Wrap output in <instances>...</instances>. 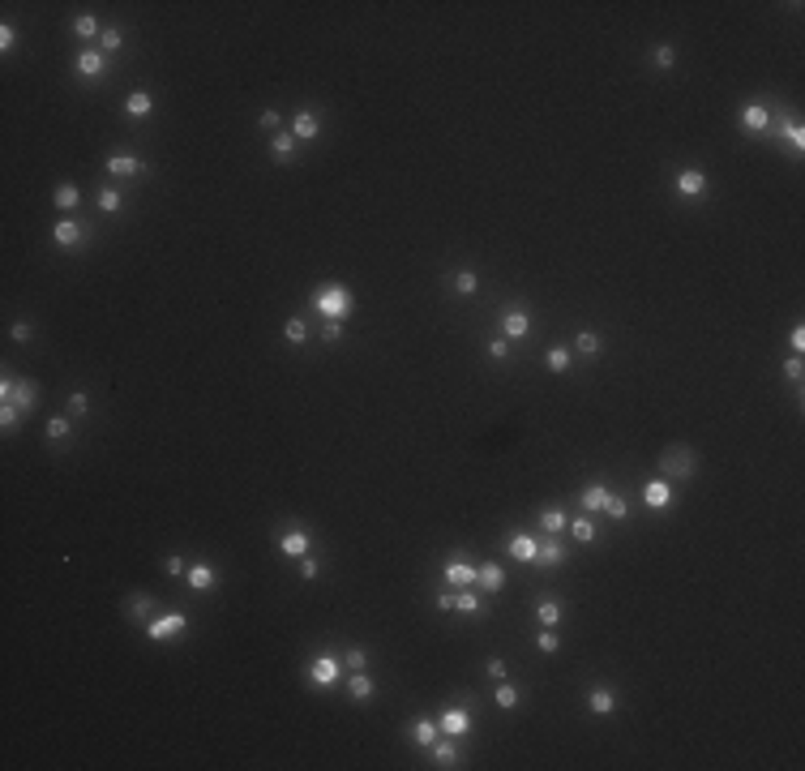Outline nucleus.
<instances>
[{
	"label": "nucleus",
	"instance_id": "1",
	"mask_svg": "<svg viewBox=\"0 0 805 771\" xmlns=\"http://www.w3.org/2000/svg\"><path fill=\"white\" fill-rule=\"evenodd\" d=\"M351 287L347 283H321L317 291H313V309L325 317V321H347L351 317Z\"/></svg>",
	"mask_w": 805,
	"mask_h": 771
},
{
	"label": "nucleus",
	"instance_id": "2",
	"mask_svg": "<svg viewBox=\"0 0 805 771\" xmlns=\"http://www.w3.org/2000/svg\"><path fill=\"white\" fill-rule=\"evenodd\" d=\"M35 399H39V390H35V382L26 378V382H17V378H0V403H13L17 412H31L35 407Z\"/></svg>",
	"mask_w": 805,
	"mask_h": 771
},
{
	"label": "nucleus",
	"instance_id": "3",
	"mask_svg": "<svg viewBox=\"0 0 805 771\" xmlns=\"http://www.w3.org/2000/svg\"><path fill=\"white\" fill-rule=\"evenodd\" d=\"M339 677H343V656H330V652L313 656V664H309V681L313 686H339Z\"/></svg>",
	"mask_w": 805,
	"mask_h": 771
},
{
	"label": "nucleus",
	"instance_id": "4",
	"mask_svg": "<svg viewBox=\"0 0 805 771\" xmlns=\"http://www.w3.org/2000/svg\"><path fill=\"white\" fill-rule=\"evenodd\" d=\"M185 626H189L185 613H159V617H150L146 634L155 638V643H167V638H176V634H185Z\"/></svg>",
	"mask_w": 805,
	"mask_h": 771
},
{
	"label": "nucleus",
	"instance_id": "5",
	"mask_svg": "<svg viewBox=\"0 0 805 771\" xmlns=\"http://www.w3.org/2000/svg\"><path fill=\"white\" fill-rule=\"evenodd\" d=\"M660 471H664V480H686L690 471H694V455L686 450V446H672V450H664V459H660Z\"/></svg>",
	"mask_w": 805,
	"mask_h": 771
},
{
	"label": "nucleus",
	"instance_id": "6",
	"mask_svg": "<svg viewBox=\"0 0 805 771\" xmlns=\"http://www.w3.org/2000/svg\"><path fill=\"white\" fill-rule=\"evenodd\" d=\"M672 497H677V489H672V480H664V476L643 484V506H651V510H668Z\"/></svg>",
	"mask_w": 805,
	"mask_h": 771
},
{
	"label": "nucleus",
	"instance_id": "7",
	"mask_svg": "<svg viewBox=\"0 0 805 771\" xmlns=\"http://www.w3.org/2000/svg\"><path fill=\"white\" fill-rule=\"evenodd\" d=\"M536 553H540V540L527 536V532H518V536L506 540V557H514V561H523V566H536Z\"/></svg>",
	"mask_w": 805,
	"mask_h": 771
},
{
	"label": "nucleus",
	"instance_id": "8",
	"mask_svg": "<svg viewBox=\"0 0 805 771\" xmlns=\"http://www.w3.org/2000/svg\"><path fill=\"white\" fill-rule=\"evenodd\" d=\"M437 725H441L446 737H467V733H471V711H467V707H446V711L437 715Z\"/></svg>",
	"mask_w": 805,
	"mask_h": 771
},
{
	"label": "nucleus",
	"instance_id": "9",
	"mask_svg": "<svg viewBox=\"0 0 805 771\" xmlns=\"http://www.w3.org/2000/svg\"><path fill=\"white\" fill-rule=\"evenodd\" d=\"M677 193H681V197H702V193H707L711 189V180H707V171H698V167H686V171H677Z\"/></svg>",
	"mask_w": 805,
	"mask_h": 771
},
{
	"label": "nucleus",
	"instance_id": "10",
	"mask_svg": "<svg viewBox=\"0 0 805 771\" xmlns=\"http://www.w3.org/2000/svg\"><path fill=\"white\" fill-rule=\"evenodd\" d=\"M737 124H741L745 133H767V129H771V112H767L763 103H745L741 116H737Z\"/></svg>",
	"mask_w": 805,
	"mask_h": 771
},
{
	"label": "nucleus",
	"instance_id": "11",
	"mask_svg": "<svg viewBox=\"0 0 805 771\" xmlns=\"http://www.w3.org/2000/svg\"><path fill=\"white\" fill-rule=\"evenodd\" d=\"M527 330H532V317H527V309H506L501 313V339H523Z\"/></svg>",
	"mask_w": 805,
	"mask_h": 771
},
{
	"label": "nucleus",
	"instance_id": "12",
	"mask_svg": "<svg viewBox=\"0 0 805 771\" xmlns=\"http://www.w3.org/2000/svg\"><path fill=\"white\" fill-rule=\"evenodd\" d=\"M78 73H82V78H103V73H108V56L103 52H99V47H82V52H78Z\"/></svg>",
	"mask_w": 805,
	"mask_h": 771
},
{
	"label": "nucleus",
	"instance_id": "13",
	"mask_svg": "<svg viewBox=\"0 0 805 771\" xmlns=\"http://www.w3.org/2000/svg\"><path fill=\"white\" fill-rule=\"evenodd\" d=\"M291 133H296V142H313V137L321 133V120H317V112L300 108V112L291 116Z\"/></svg>",
	"mask_w": 805,
	"mask_h": 771
},
{
	"label": "nucleus",
	"instance_id": "14",
	"mask_svg": "<svg viewBox=\"0 0 805 771\" xmlns=\"http://www.w3.org/2000/svg\"><path fill=\"white\" fill-rule=\"evenodd\" d=\"M279 549H283V557H305L309 549H313V540H309V532L305 527H291V532H283V540H279Z\"/></svg>",
	"mask_w": 805,
	"mask_h": 771
},
{
	"label": "nucleus",
	"instance_id": "15",
	"mask_svg": "<svg viewBox=\"0 0 805 771\" xmlns=\"http://www.w3.org/2000/svg\"><path fill=\"white\" fill-rule=\"evenodd\" d=\"M82 236H86V232H82V223H78V219H60L56 228H52V240H56L60 248H78V244H82Z\"/></svg>",
	"mask_w": 805,
	"mask_h": 771
},
{
	"label": "nucleus",
	"instance_id": "16",
	"mask_svg": "<svg viewBox=\"0 0 805 771\" xmlns=\"http://www.w3.org/2000/svg\"><path fill=\"white\" fill-rule=\"evenodd\" d=\"M407 733H412V741H416V745H433V741H437V733H441V725H437L433 715H416Z\"/></svg>",
	"mask_w": 805,
	"mask_h": 771
},
{
	"label": "nucleus",
	"instance_id": "17",
	"mask_svg": "<svg viewBox=\"0 0 805 771\" xmlns=\"http://www.w3.org/2000/svg\"><path fill=\"white\" fill-rule=\"evenodd\" d=\"M587 707H591L595 715H609V711H617V690H613V686H595V690L587 694Z\"/></svg>",
	"mask_w": 805,
	"mask_h": 771
},
{
	"label": "nucleus",
	"instance_id": "18",
	"mask_svg": "<svg viewBox=\"0 0 805 771\" xmlns=\"http://www.w3.org/2000/svg\"><path fill=\"white\" fill-rule=\"evenodd\" d=\"M347 690H351V699H356V703H373V694H377V681L368 677V668H360V673H351Z\"/></svg>",
	"mask_w": 805,
	"mask_h": 771
},
{
	"label": "nucleus",
	"instance_id": "19",
	"mask_svg": "<svg viewBox=\"0 0 805 771\" xmlns=\"http://www.w3.org/2000/svg\"><path fill=\"white\" fill-rule=\"evenodd\" d=\"M609 484H604V480H591L587 489H583V510L587 514H595V510H604V506H609Z\"/></svg>",
	"mask_w": 805,
	"mask_h": 771
},
{
	"label": "nucleus",
	"instance_id": "20",
	"mask_svg": "<svg viewBox=\"0 0 805 771\" xmlns=\"http://www.w3.org/2000/svg\"><path fill=\"white\" fill-rule=\"evenodd\" d=\"M446 583L450 587H471L475 583V566H467V561H446Z\"/></svg>",
	"mask_w": 805,
	"mask_h": 771
},
{
	"label": "nucleus",
	"instance_id": "21",
	"mask_svg": "<svg viewBox=\"0 0 805 771\" xmlns=\"http://www.w3.org/2000/svg\"><path fill=\"white\" fill-rule=\"evenodd\" d=\"M475 583H480L484 591H501V587H506V575H501L497 561H484V566H475Z\"/></svg>",
	"mask_w": 805,
	"mask_h": 771
},
{
	"label": "nucleus",
	"instance_id": "22",
	"mask_svg": "<svg viewBox=\"0 0 805 771\" xmlns=\"http://www.w3.org/2000/svg\"><path fill=\"white\" fill-rule=\"evenodd\" d=\"M185 579H189V587H193V591H210V587H214V566L197 561V566H189V570H185Z\"/></svg>",
	"mask_w": 805,
	"mask_h": 771
},
{
	"label": "nucleus",
	"instance_id": "23",
	"mask_svg": "<svg viewBox=\"0 0 805 771\" xmlns=\"http://www.w3.org/2000/svg\"><path fill=\"white\" fill-rule=\"evenodd\" d=\"M561 561H566V544H561V540H544L540 553H536V566L548 570V566H561Z\"/></svg>",
	"mask_w": 805,
	"mask_h": 771
},
{
	"label": "nucleus",
	"instance_id": "24",
	"mask_svg": "<svg viewBox=\"0 0 805 771\" xmlns=\"http://www.w3.org/2000/svg\"><path fill=\"white\" fill-rule=\"evenodd\" d=\"M124 112H129L133 120H142V116H150V112H155V99H150L146 90H133L129 99H124Z\"/></svg>",
	"mask_w": 805,
	"mask_h": 771
},
{
	"label": "nucleus",
	"instance_id": "25",
	"mask_svg": "<svg viewBox=\"0 0 805 771\" xmlns=\"http://www.w3.org/2000/svg\"><path fill=\"white\" fill-rule=\"evenodd\" d=\"M52 202H56V210H65V214H69V210H78V202H82V193H78V185H69V180H65V185H56V193H52Z\"/></svg>",
	"mask_w": 805,
	"mask_h": 771
},
{
	"label": "nucleus",
	"instance_id": "26",
	"mask_svg": "<svg viewBox=\"0 0 805 771\" xmlns=\"http://www.w3.org/2000/svg\"><path fill=\"white\" fill-rule=\"evenodd\" d=\"M108 171H112V176H142V159H133V155H112L108 159Z\"/></svg>",
	"mask_w": 805,
	"mask_h": 771
},
{
	"label": "nucleus",
	"instance_id": "27",
	"mask_svg": "<svg viewBox=\"0 0 805 771\" xmlns=\"http://www.w3.org/2000/svg\"><path fill=\"white\" fill-rule=\"evenodd\" d=\"M429 750H433V767H459V750H455V741H433L429 745Z\"/></svg>",
	"mask_w": 805,
	"mask_h": 771
},
{
	"label": "nucleus",
	"instance_id": "28",
	"mask_svg": "<svg viewBox=\"0 0 805 771\" xmlns=\"http://www.w3.org/2000/svg\"><path fill=\"white\" fill-rule=\"evenodd\" d=\"M540 527H544L548 536H557V532H566V527H570V518H566V510L548 506V510H540Z\"/></svg>",
	"mask_w": 805,
	"mask_h": 771
},
{
	"label": "nucleus",
	"instance_id": "29",
	"mask_svg": "<svg viewBox=\"0 0 805 771\" xmlns=\"http://www.w3.org/2000/svg\"><path fill=\"white\" fill-rule=\"evenodd\" d=\"M296 146H300V142H296V133H291V129H287V133H274L270 155H274V159H291V155H296Z\"/></svg>",
	"mask_w": 805,
	"mask_h": 771
},
{
	"label": "nucleus",
	"instance_id": "30",
	"mask_svg": "<svg viewBox=\"0 0 805 771\" xmlns=\"http://www.w3.org/2000/svg\"><path fill=\"white\" fill-rule=\"evenodd\" d=\"M544 360H548V368H552V373H566V368H570V360H574V352H570L566 343H557V347H548V356H544Z\"/></svg>",
	"mask_w": 805,
	"mask_h": 771
},
{
	"label": "nucleus",
	"instance_id": "31",
	"mask_svg": "<svg viewBox=\"0 0 805 771\" xmlns=\"http://www.w3.org/2000/svg\"><path fill=\"white\" fill-rule=\"evenodd\" d=\"M536 621L552 630V626L561 621V604H557V600H540V604H536Z\"/></svg>",
	"mask_w": 805,
	"mask_h": 771
},
{
	"label": "nucleus",
	"instance_id": "32",
	"mask_svg": "<svg viewBox=\"0 0 805 771\" xmlns=\"http://www.w3.org/2000/svg\"><path fill=\"white\" fill-rule=\"evenodd\" d=\"M493 703H497L501 711H510V707H518V690H514L510 681H497V690H493Z\"/></svg>",
	"mask_w": 805,
	"mask_h": 771
},
{
	"label": "nucleus",
	"instance_id": "33",
	"mask_svg": "<svg viewBox=\"0 0 805 771\" xmlns=\"http://www.w3.org/2000/svg\"><path fill=\"white\" fill-rule=\"evenodd\" d=\"M455 291L459 296H475V291H480V275H475V270H459V275H455Z\"/></svg>",
	"mask_w": 805,
	"mask_h": 771
},
{
	"label": "nucleus",
	"instance_id": "34",
	"mask_svg": "<svg viewBox=\"0 0 805 771\" xmlns=\"http://www.w3.org/2000/svg\"><path fill=\"white\" fill-rule=\"evenodd\" d=\"M574 352L578 356H600V334L595 330H583V334L574 339Z\"/></svg>",
	"mask_w": 805,
	"mask_h": 771
},
{
	"label": "nucleus",
	"instance_id": "35",
	"mask_svg": "<svg viewBox=\"0 0 805 771\" xmlns=\"http://www.w3.org/2000/svg\"><path fill=\"white\" fill-rule=\"evenodd\" d=\"M120 47H124V35L116 31V26H103V35H99V52H120Z\"/></svg>",
	"mask_w": 805,
	"mask_h": 771
},
{
	"label": "nucleus",
	"instance_id": "36",
	"mask_svg": "<svg viewBox=\"0 0 805 771\" xmlns=\"http://www.w3.org/2000/svg\"><path fill=\"white\" fill-rule=\"evenodd\" d=\"M784 142H788V151H793V155H801V151H805V129H801L797 120H788V124H784Z\"/></svg>",
	"mask_w": 805,
	"mask_h": 771
},
{
	"label": "nucleus",
	"instance_id": "37",
	"mask_svg": "<svg viewBox=\"0 0 805 771\" xmlns=\"http://www.w3.org/2000/svg\"><path fill=\"white\" fill-rule=\"evenodd\" d=\"M73 31H78L82 39H94V35H103V26H99V17H94V13H82L78 22H73Z\"/></svg>",
	"mask_w": 805,
	"mask_h": 771
},
{
	"label": "nucleus",
	"instance_id": "38",
	"mask_svg": "<svg viewBox=\"0 0 805 771\" xmlns=\"http://www.w3.org/2000/svg\"><path fill=\"white\" fill-rule=\"evenodd\" d=\"M455 609H463V613H480L484 609V600H480V595H475V591H455Z\"/></svg>",
	"mask_w": 805,
	"mask_h": 771
},
{
	"label": "nucleus",
	"instance_id": "39",
	"mask_svg": "<svg viewBox=\"0 0 805 771\" xmlns=\"http://www.w3.org/2000/svg\"><path fill=\"white\" fill-rule=\"evenodd\" d=\"M343 668H351V673H360V668H368V652H364V647H351V652L343 656Z\"/></svg>",
	"mask_w": 805,
	"mask_h": 771
},
{
	"label": "nucleus",
	"instance_id": "40",
	"mask_svg": "<svg viewBox=\"0 0 805 771\" xmlns=\"http://www.w3.org/2000/svg\"><path fill=\"white\" fill-rule=\"evenodd\" d=\"M536 647H540V652H544V656H552V652H557V647H561V638H557V634H552V630H548V626H544V630H540V634H536Z\"/></svg>",
	"mask_w": 805,
	"mask_h": 771
},
{
	"label": "nucleus",
	"instance_id": "41",
	"mask_svg": "<svg viewBox=\"0 0 805 771\" xmlns=\"http://www.w3.org/2000/svg\"><path fill=\"white\" fill-rule=\"evenodd\" d=\"M99 210H103V214H116V210H120V189H103V193H99Z\"/></svg>",
	"mask_w": 805,
	"mask_h": 771
},
{
	"label": "nucleus",
	"instance_id": "42",
	"mask_svg": "<svg viewBox=\"0 0 805 771\" xmlns=\"http://www.w3.org/2000/svg\"><path fill=\"white\" fill-rule=\"evenodd\" d=\"M283 334H287V343H305V339H309V326H305L300 317H291L287 326H283Z\"/></svg>",
	"mask_w": 805,
	"mask_h": 771
},
{
	"label": "nucleus",
	"instance_id": "43",
	"mask_svg": "<svg viewBox=\"0 0 805 771\" xmlns=\"http://www.w3.org/2000/svg\"><path fill=\"white\" fill-rule=\"evenodd\" d=\"M570 532H574V540H595V523H591V518H574V523H570Z\"/></svg>",
	"mask_w": 805,
	"mask_h": 771
},
{
	"label": "nucleus",
	"instance_id": "44",
	"mask_svg": "<svg viewBox=\"0 0 805 771\" xmlns=\"http://www.w3.org/2000/svg\"><path fill=\"white\" fill-rule=\"evenodd\" d=\"M69 429H73V420H65V416H56V420H47V437H52V441H60V437H69Z\"/></svg>",
	"mask_w": 805,
	"mask_h": 771
},
{
	"label": "nucleus",
	"instance_id": "45",
	"mask_svg": "<svg viewBox=\"0 0 805 771\" xmlns=\"http://www.w3.org/2000/svg\"><path fill=\"white\" fill-rule=\"evenodd\" d=\"M604 510H609L613 518H625V514H630V502H625V497H617V493H609V506H604Z\"/></svg>",
	"mask_w": 805,
	"mask_h": 771
},
{
	"label": "nucleus",
	"instance_id": "46",
	"mask_svg": "<svg viewBox=\"0 0 805 771\" xmlns=\"http://www.w3.org/2000/svg\"><path fill=\"white\" fill-rule=\"evenodd\" d=\"M784 378H788V382H801V378H805V360H801V356L784 360Z\"/></svg>",
	"mask_w": 805,
	"mask_h": 771
},
{
	"label": "nucleus",
	"instance_id": "47",
	"mask_svg": "<svg viewBox=\"0 0 805 771\" xmlns=\"http://www.w3.org/2000/svg\"><path fill=\"white\" fill-rule=\"evenodd\" d=\"M90 412V399H86V394L78 390V394H69V416H86Z\"/></svg>",
	"mask_w": 805,
	"mask_h": 771
},
{
	"label": "nucleus",
	"instance_id": "48",
	"mask_svg": "<svg viewBox=\"0 0 805 771\" xmlns=\"http://www.w3.org/2000/svg\"><path fill=\"white\" fill-rule=\"evenodd\" d=\"M17 420H22V412H17L13 403H0V425H5V429H17Z\"/></svg>",
	"mask_w": 805,
	"mask_h": 771
},
{
	"label": "nucleus",
	"instance_id": "49",
	"mask_svg": "<svg viewBox=\"0 0 805 771\" xmlns=\"http://www.w3.org/2000/svg\"><path fill=\"white\" fill-rule=\"evenodd\" d=\"M489 360H510V343L506 339H493L489 343Z\"/></svg>",
	"mask_w": 805,
	"mask_h": 771
},
{
	"label": "nucleus",
	"instance_id": "50",
	"mask_svg": "<svg viewBox=\"0 0 805 771\" xmlns=\"http://www.w3.org/2000/svg\"><path fill=\"white\" fill-rule=\"evenodd\" d=\"M656 65H660V69H672V65H677V52H672L668 43H660V47H656Z\"/></svg>",
	"mask_w": 805,
	"mask_h": 771
},
{
	"label": "nucleus",
	"instance_id": "51",
	"mask_svg": "<svg viewBox=\"0 0 805 771\" xmlns=\"http://www.w3.org/2000/svg\"><path fill=\"white\" fill-rule=\"evenodd\" d=\"M343 339V321H325L321 326V343H339Z\"/></svg>",
	"mask_w": 805,
	"mask_h": 771
},
{
	"label": "nucleus",
	"instance_id": "52",
	"mask_svg": "<svg viewBox=\"0 0 805 771\" xmlns=\"http://www.w3.org/2000/svg\"><path fill=\"white\" fill-rule=\"evenodd\" d=\"M17 343H31V334H35V326H31V321H13V330H9Z\"/></svg>",
	"mask_w": 805,
	"mask_h": 771
},
{
	"label": "nucleus",
	"instance_id": "53",
	"mask_svg": "<svg viewBox=\"0 0 805 771\" xmlns=\"http://www.w3.org/2000/svg\"><path fill=\"white\" fill-rule=\"evenodd\" d=\"M13 43H17V31L13 26H0V52H13Z\"/></svg>",
	"mask_w": 805,
	"mask_h": 771
},
{
	"label": "nucleus",
	"instance_id": "54",
	"mask_svg": "<svg viewBox=\"0 0 805 771\" xmlns=\"http://www.w3.org/2000/svg\"><path fill=\"white\" fill-rule=\"evenodd\" d=\"M163 570H167V575H185L189 566H185V557H180V553H171V557L163 561Z\"/></svg>",
	"mask_w": 805,
	"mask_h": 771
},
{
	"label": "nucleus",
	"instance_id": "55",
	"mask_svg": "<svg viewBox=\"0 0 805 771\" xmlns=\"http://www.w3.org/2000/svg\"><path fill=\"white\" fill-rule=\"evenodd\" d=\"M484 668H489V677H497V681H506V660H497V656H493V660H489Z\"/></svg>",
	"mask_w": 805,
	"mask_h": 771
},
{
	"label": "nucleus",
	"instance_id": "56",
	"mask_svg": "<svg viewBox=\"0 0 805 771\" xmlns=\"http://www.w3.org/2000/svg\"><path fill=\"white\" fill-rule=\"evenodd\" d=\"M257 124H262V129H279V112H274V108H266V112L257 116Z\"/></svg>",
	"mask_w": 805,
	"mask_h": 771
},
{
	"label": "nucleus",
	"instance_id": "57",
	"mask_svg": "<svg viewBox=\"0 0 805 771\" xmlns=\"http://www.w3.org/2000/svg\"><path fill=\"white\" fill-rule=\"evenodd\" d=\"M300 575H305V579H317V557H300Z\"/></svg>",
	"mask_w": 805,
	"mask_h": 771
},
{
	"label": "nucleus",
	"instance_id": "58",
	"mask_svg": "<svg viewBox=\"0 0 805 771\" xmlns=\"http://www.w3.org/2000/svg\"><path fill=\"white\" fill-rule=\"evenodd\" d=\"M133 613L137 617H150V613H155V600H146V595H142V600H133Z\"/></svg>",
	"mask_w": 805,
	"mask_h": 771
},
{
	"label": "nucleus",
	"instance_id": "59",
	"mask_svg": "<svg viewBox=\"0 0 805 771\" xmlns=\"http://www.w3.org/2000/svg\"><path fill=\"white\" fill-rule=\"evenodd\" d=\"M788 343H793V352H805V330H801V326H797V330H793V334H788Z\"/></svg>",
	"mask_w": 805,
	"mask_h": 771
},
{
	"label": "nucleus",
	"instance_id": "60",
	"mask_svg": "<svg viewBox=\"0 0 805 771\" xmlns=\"http://www.w3.org/2000/svg\"><path fill=\"white\" fill-rule=\"evenodd\" d=\"M437 609H441V613L455 609V591H437Z\"/></svg>",
	"mask_w": 805,
	"mask_h": 771
}]
</instances>
